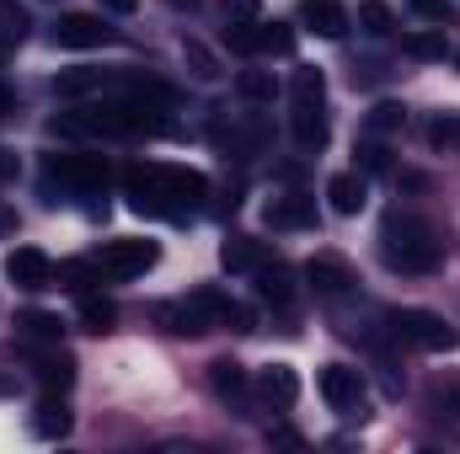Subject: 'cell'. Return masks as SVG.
<instances>
[{"label":"cell","instance_id":"cell-17","mask_svg":"<svg viewBox=\"0 0 460 454\" xmlns=\"http://www.w3.org/2000/svg\"><path fill=\"white\" fill-rule=\"evenodd\" d=\"M327 139H332V128H327L322 108H295V144L300 150H322Z\"/></svg>","mask_w":460,"mask_h":454},{"label":"cell","instance_id":"cell-8","mask_svg":"<svg viewBox=\"0 0 460 454\" xmlns=\"http://www.w3.org/2000/svg\"><path fill=\"white\" fill-rule=\"evenodd\" d=\"M54 43L59 48H102V43H113V27L92 11H70L54 22Z\"/></svg>","mask_w":460,"mask_h":454},{"label":"cell","instance_id":"cell-39","mask_svg":"<svg viewBox=\"0 0 460 454\" xmlns=\"http://www.w3.org/2000/svg\"><path fill=\"white\" fill-rule=\"evenodd\" d=\"M102 5H108V11H118V16H128V11H134L139 0H102Z\"/></svg>","mask_w":460,"mask_h":454},{"label":"cell","instance_id":"cell-3","mask_svg":"<svg viewBox=\"0 0 460 454\" xmlns=\"http://www.w3.org/2000/svg\"><path fill=\"white\" fill-rule=\"evenodd\" d=\"M155 262H161V246H155V240L128 235V240H108L102 251H92V257L70 262L65 273H70V278H108V284H128V278H145Z\"/></svg>","mask_w":460,"mask_h":454},{"label":"cell","instance_id":"cell-28","mask_svg":"<svg viewBox=\"0 0 460 454\" xmlns=\"http://www.w3.org/2000/svg\"><path fill=\"white\" fill-rule=\"evenodd\" d=\"M226 48H230V54H262L257 22H230V27H226Z\"/></svg>","mask_w":460,"mask_h":454},{"label":"cell","instance_id":"cell-26","mask_svg":"<svg viewBox=\"0 0 460 454\" xmlns=\"http://www.w3.org/2000/svg\"><path fill=\"white\" fill-rule=\"evenodd\" d=\"M358 27H364V32H375V38H385V32L396 27V16H391V5H385V0H364V5H358Z\"/></svg>","mask_w":460,"mask_h":454},{"label":"cell","instance_id":"cell-4","mask_svg":"<svg viewBox=\"0 0 460 454\" xmlns=\"http://www.w3.org/2000/svg\"><path fill=\"white\" fill-rule=\"evenodd\" d=\"M155 321H161L166 332H177V337H199V332L220 327V294H215V289H199L193 300H172V305L155 310Z\"/></svg>","mask_w":460,"mask_h":454},{"label":"cell","instance_id":"cell-29","mask_svg":"<svg viewBox=\"0 0 460 454\" xmlns=\"http://www.w3.org/2000/svg\"><path fill=\"white\" fill-rule=\"evenodd\" d=\"M70 369H75V363H70L65 353H43V358H38V374H43V385H59V390H65V385L75 380Z\"/></svg>","mask_w":460,"mask_h":454},{"label":"cell","instance_id":"cell-24","mask_svg":"<svg viewBox=\"0 0 460 454\" xmlns=\"http://www.w3.org/2000/svg\"><path fill=\"white\" fill-rule=\"evenodd\" d=\"M402 123H407V108H402V102H375L369 118H364V128H369V134H396Z\"/></svg>","mask_w":460,"mask_h":454},{"label":"cell","instance_id":"cell-14","mask_svg":"<svg viewBox=\"0 0 460 454\" xmlns=\"http://www.w3.org/2000/svg\"><path fill=\"white\" fill-rule=\"evenodd\" d=\"M209 385H215V396H220V401L241 406V401H246V385H252V380H246V369H241L235 358H220V363H209Z\"/></svg>","mask_w":460,"mask_h":454},{"label":"cell","instance_id":"cell-23","mask_svg":"<svg viewBox=\"0 0 460 454\" xmlns=\"http://www.w3.org/2000/svg\"><path fill=\"white\" fill-rule=\"evenodd\" d=\"M235 92H241L246 102H273V92H279V86H273V75H268V70H241V75H235Z\"/></svg>","mask_w":460,"mask_h":454},{"label":"cell","instance_id":"cell-32","mask_svg":"<svg viewBox=\"0 0 460 454\" xmlns=\"http://www.w3.org/2000/svg\"><path fill=\"white\" fill-rule=\"evenodd\" d=\"M353 155H358V171H364V177H369V171H385V166H391L385 144H375V139H358V144H353Z\"/></svg>","mask_w":460,"mask_h":454},{"label":"cell","instance_id":"cell-2","mask_svg":"<svg viewBox=\"0 0 460 454\" xmlns=\"http://www.w3.org/2000/svg\"><path fill=\"white\" fill-rule=\"evenodd\" d=\"M380 257H385V267L391 273H434L439 267V257H445V240H439V230L429 225V220H418V214H391L385 230H380Z\"/></svg>","mask_w":460,"mask_h":454},{"label":"cell","instance_id":"cell-13","mask_svg":"<svg viewBox=\"0 0 460 454\" xmlns=\"http://www.w3.org/2000/svg\"><path fill=\"white\" fill-rule=\"evenodd\" d=\"M327 198H332V209L338 214H358L364 209V198H369V177L353 166V171H338L332 182H327Z\"/></svg>","mask_w":460,"mask_h":454},{"label":"cell","instance_id":"cell-31","mask_svg":"<svg viewBox=\"0 0 460 454\" xmlns=\"http://www.w3.org/2000/svg\"><path fill=\"white\" fill-rule=\"evenodd\" d=\"M182 54H188V65H193V75H199V81H215V75H220V65H215V54H209L204 43H193V38H188V43H182Z\"/></svg>","mask_w":460,"mask_h":454},{"label":"cell","instance_id":"cell-22","mask_svg":"<svg viewBox=\"0 0 460 454\" xmlns=\"http://www.w3.org/2000/svg\"><path fill=\"white\" fill-rule=\"evenodd\" d=\"M113 86V75H102V70H75V75H59L54 81V92L59 97H81V92H108Z\"/></svg>","mask_w":460,"mask_h":454},{"label":"cell","instance_id":"cell-37","mask_svg":"<svg viewBox=\"0 0 460 454\" xmlns=\"http://www.w3.org/2000/svg\"><path fill=\"white\" fill-rule=\"evenodd\" d=\"M11 230H16V214H11V209H5V204H0V240H5V235H11Z\"/></svg>","mask_w":460,"mask_h":454},{"label":"cell","instance_id":"cell-21","mask_svg":"<svg viewBox=\"0 0 460 454\" xmlns=\"http://www.w3.org/2000/svg\"><path fill=\"white\" fill-rule=\"evenodd\" d=\"M402 54L407 59H445L450 43H445V32H407L402 38Z\"/></svg>","mask_w":460,"mask_h":454},{"label":"cell","instance_id":"cell-42","mask_svg":"<svg viewBox=\"0 0 460 454\" xmlns=\"http://www.w3.org/2000/svg\"><path fill=\"white\" fill-rule=\"evenodd\" d=\"M456 65H460V54H456Z\"/></svg>","mask_w":460,"mask_h":454},{"label":"cell","instance_id":"cell-40","mask_svg":"<svg viewBox=\"0 0 460 454\" xmlns=\"http://www.w3.org/2000/svg\"><path fill=\"white\" fill-rule=\"evenodd\" d=\"M445 401L456 406V417H460V385H450V390H445Z\"/></svg>","mask_w":460,"mask_h":454},{"label":"cell","instance_id":"cell-7","mask_svg":"<svg viewBox=\"0 0 460 454\" xmlns=\"http://www.w3.org/2000/svg\"><path fill=\"white\" fill-rule=\"evenodd\" d=\"M322 396H327V406H332V412L358 417V412H364V374H358V369H348V363L322 369Z\"/></svg>","mask_w":460,"mask_h":454},{"label":"cell","instance_id":"cell-9","mask_svg":"<svg viewBox=\"0 0 460 454\" xmlns=\"http://www.w3.org/2000/svg\"><path fill=\"white\" fill-rule=\"evenodd\" d=\"M5 278H11L16 289L38 294V289H49V284H54V262H49L38 246H16V251L5 257Z\"/></svg>","mask_w":460,"mask_h":454},{"label":"cell","instance_id":"cell-16","mask_svg":"<svg viewBox=\"0 0 460 454\" xmlns=\"http://www.w3.org/2000/svg\"><path fill=\"white\" fill-rule=\"evenodd\" d=\"M220 262H226V273H257L262 262H268V246L262 240H246V235H235L220 246Z\"/></svg>","mask_w":460,"mask_h":454},{"label":"cell","instance_id":"cell-6","mask_svg":"<svg viewBox=\"0 0 460 454\" xmlns=\"http://www.w3.org/2000/svg\"><path fill=\"white\" fill-rule=\"evenodd\" d=\"M113 177V166L102 155H49V182H59L65 193H102Z\"/></svg>","mask_w":460,"mask_h":454},{"label":"cell","instance_id":"cell-33","mask_svg":"<svg viewBox=\"0 0 460 454\" xmlns=\"http://www.w3.org/2000/svg\"><path fill=\"white\" fill-rule=\"evenodd\" d=\"M113 305L108 300H81V321H86V332H108L113 327Z\"/></svg>","mask_w":460,"mask_h":454},{"label":"cell","instance_id":"cell-36","mask_svg":"<svg viewBox=\"0 0 460 454\" xmlns=\"http://www.w3.org/2000/svg\"><path fill=\"white\" fill-rule=\"evenodd\" d=\"M412 11H423L429 22H445V0H412Z\"/></svg>","mask_w":460,"mask_h":454},{"label":"cell","instance_id":"cell-11","mask_svg":"<svg viewBox=\"0 0 460 454\" xmlns=\"http://www.w3.org/2000/svg\"><path fill=\"white\" fill-rule=\"evenodd\" d=\"M262 220H268V230H305L316 225V204L305 193H289V198H273L262 209Z\"/></svg>","mask_w":460,"mask_h":454},{"label":"cell","instance_id":"cell-19","mask_svg":"<svg viewBox=\"0 0 460 454\" xmlns=\"http://www.w3.org/2000/svg\"><path fill=\"white\" fill-rule=\"evenodd\" d=\"M257 294H262V300H273V305H289V300H295V289H289V273H284L279 262H273V267L262 262V267H257Z\"/></svg>","mask_w":460,"mask_h":454},{"label":"cell","instance_id":"cell-34","mask_svg":"<svg viewBox=\"0 0 460 454\" xmlns=\"http://www.w3.org/2000/svg\"><path fill=\"white\" fill-rule=\"evenodd\" d=\"M0 32H5V38H27V11L5 0V5H0Z\"/></svg>","mask_w":460,"mask_h":454},{"label":"cell","instance_id":"cell-15","mask_svg":"<svg viewBox=\"0 0 460 454\" xmlns=\"http://www.w3.org/2000/svg\"><path fill=\"white\" fill-rule=\"evenodd\" d=\"M300 16L311 22V32H322V38H343L348 32V11L338 0H305L300 5Z\"/></svg>","mask_w":460,"mask_h":454},{"label":"cell","instance_id":"cell-18","mask_svg":"<svg viewBox=\"0 0 460 454\" xmlns=\"http://www.w3.org/2000/svg\"><path fill=\"white\" fill-rule=\"evenodd\" d=\"M295 108H322L327 102V75L322 70H295Z\"/></svg>","mask_w":460,"mask_h":454},{"label":"cell","instance_id":"cell-12","mask_svg":"<svg viewBox=\"0 0 460 454\" xmlns=\"http://www.w3.org/2000/svg\"><path fill=\"white\" fill-rule=\"evenodd\" d=\"M257 390H262L268 406H295V401H300V380H295L289 363H268V369L257 374Z\"/></svg>","mask_w":460,"mask_h":454},{"label":"cell","instance_id":"cell-30","mask_svg":"<svg viewBox=\"0 0 460 454\" xmlns=\"http://www.w3.org/2000/svg\"><path fill=\"white\" fill-rule=\"evenodd\" d=\"M257 38H262V54H289V48H295V32H289L284 22H273V27L257 22Z\"/></svg>","mask_w":460,"mask_h":454},{"label":"cell","instance_id":"cell-25","mask_svg":"<svg viewBox=\"0 0 460 454\" xmlns=\"http://www.w3.org/2000/svg\"><path fill=\"white\" fill-rule=\"evenodd\" d=\"M429 139H434L445 155H460V113H439L429 123Z\"/></svg>","mask_w":460,"mask_h":454},{"label":"cell","instance_id":"cell-35","mask_svg":"<svg viewBox=\"0 0 460 454\" xmlns=\"http://www.w3.org/2000/svg\"><path fill=\"white\" fill-rule=\"evenodd\" d=\"M226 11L235 22H257V16H262V0H226Z\"/></svg>","mask_w":460,"mask_h":454},{"label":"cell","instance_id":"cell-20","mask_svg":"<svg viewBox=\"0 0 460 454\" xmlns=\"http://www.w3.org/2000/svg\"><path fill=\"white\" fill-rule=\"evenodd\" d=\"M16 332L32 342H59V316H49V310H22L16 316Z\"/></svg>","mask_w":460,"mask_h":454},{"label":"cell","instance_id":"cell-41","mask_svg":"<svg viewBox=\"0 0 460 454\" xmlns=\"http://www.w3.org/2000/svg\"><path fill=\"white\" fill-rule=\"evenodd\" d=\"M0 59H5V43H0Z\"/></svg>","mask_w":460,"mask_h":454},{"label":"cell","instance_id":"cell-1","mask_svg":"<svg viewBox=\"0 0 460 454\" xmlns=\"http://www.w3.org/2000/svg\"><path fill=\"white\" fill-rule=\"evenodd\" d=\"M123 182H128V193H134V209L139 214H188L193 209V198H204L209 193V182L199 177V171H188V166H166V161H145V166H128L123 171Z\"/></svg>","mask_w":460,"mask_h":454},{"label":"cell","instance_id":"cell-38","mask_svg":"<svg viewBox=\"0 0 460 454\" xmlns=\"http://www.w3.org/2000/svg\"><path fill=\"white\" fill-rule=\"evenodd\" d=\"M0 177H16V155L11 150H0Z\"/></svg>","mask_w":460,"mask_h":454},{"label":"cell","instance_id":"cell-10","mask_svg":"<svg viewBox=\"0 0 460 454\" xmlns=\"http://www.w3.org/2000/svg\"><path fill=\"white\" fill-rule=\"evenodd\" d=\"M305 278L316 284V294H327V300H343L353 294V267H348L343 257H332V251H322V257H311V267H305Z\"/></svg>","mask_w":460,"mask_h":454},{"label":"cell","instance_id":"cell-5","mask_svg":"<svg viewBox=\"0 0 460 454\" xmlns=\"http://www.w3.org/2000/svg\"><path fill=\"white\" fill-rule=\"evenodd\" d=\"M391 332L402 342H412V347H429V353H439V347H456V327L445 321V316H434V310H418V305H407V310H391Z\"/></svg>","mask_w":460,"mask_h":454},{"label":"cell","instance_id":"cell-27","mask_svg":"<svg viewBox=\"0 0 460 454\" xmlns=\"http://www.w3.org/2000/svg\"><path fill=\"white\" fill-rule=\"evenodd\" d=\"M38 433H43V439H65V433H70L65 401H43V406H38Z\"/></svg>","mask_w":460,"mask_h":454}]
</instances>
